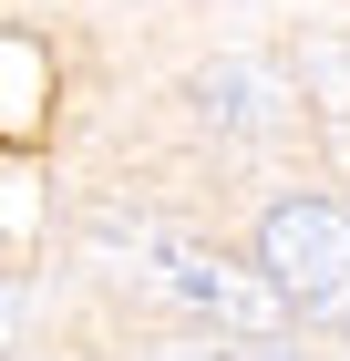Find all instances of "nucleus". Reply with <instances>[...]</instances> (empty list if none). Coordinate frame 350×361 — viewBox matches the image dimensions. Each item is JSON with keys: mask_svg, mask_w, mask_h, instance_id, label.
<instances>
[{"mask_svg": "<svg viewBox=\"0 0 350 361\" xmlns=\"http://www.w3.org/2000/svg\"><path fill=\"white\" fill-rule=\"evenodd\" d=\"M135 258H144V279H155L165 300H186L196 320H216V331H237V341H258V331L289 320V289H278L268 269H237L227 248H196V238L135 227Z\"/></svg>", "mask_w": 350, "mask_h": 361, "instance_id": "nucleus-1", "label": "nucleus"}, {"mask_svg": "<svg viewBox=\"0 0 350 361\" xmlns=\"http://www.w3.org/2000/svg\"><path fill=\"white\" fill-rule=\"evenodd\" d=\"M42 104H52L42 93V42L31 31H0V124H11V145L42 124Z\"/></svg>", "mask_w": 350, "mask_h": 361, "instance_id": "nucleus-3", "label": "nucleus"}, {"mask_svg": "<svg viewBox=\"0 0 350 361\" xmlns=\"http://www.w3.org/2000/svg\"><path fill=\"white\" fill-rule=\"evenodd\" d=\"M258 269L289 289L299 320H340L350 310V217L320 196H278L258 217Z\"/></svg>", "mask_w": 350, "mask_h": 361, "instance_id": "nucleus-2", "label": "nucleus"}, {"mask_svg": "<svg viewBox=\"0 0 350 361\" xmlns=\"http://www.w3.org/2000/svg\"><path fill=\"white\" fill-rule=\"evenodd\" d=\"M247 93H268V83H258V73H237V62H227V73H196V104L227 114V124H258V104H247Z\"/></svg>", "mask_w": 350, "mask_h": 361, "instance_id": "nucleus-4", "label": "nucleus"}]
</instances>
